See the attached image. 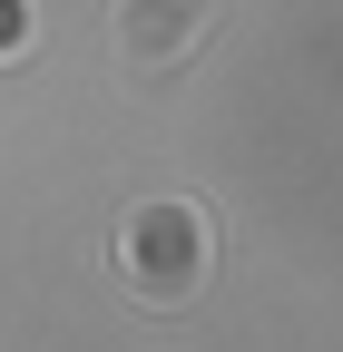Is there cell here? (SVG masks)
I'll use <instances>...</instances> for the list:
<instances>
[{"mask_svg": "<svg viewBox=\"0 0 343 352\" xmlns=\"http://www.w3.org/2000/svg\"><path fill=\"white\" fill-rule=\"evenodd\" d=\"M30 50V0H0V59Z\"/></svg>", "mask_w": 343, "mask_h": 352, "instance_id": "3957f363", "label": "cell"}, {"mask_svg": "<svg viewBox=\"0 0 343 352\" xmlns=\"http://www.w3.org/2000/svg\"><path fill=\"white\" fill-rule=\"evenodd\" d=\"M108 274L127 284V303H147V314H187L216 274V226L187 206V196H147L118 215L108 235Z\"/></svg>", "mask_w": 343, "mask_h": 352, "instance_id": "6da1fadb", "label": "cell"}, {"mask_svg": "<svg viewBox=\"0 0 343 352\" xmlns=\"http://www.w3.org/2000/svg\"><path fill=\"white\" fill-rule=\"evenodd\" d=\"M206 30H216V0H118V20H108V39H118V69L127 78H177V69H196V50H206Z\"/></svg>", "mask_w": 343, "mask_h": 352, "instance_id": "7a4b0ae2", "label": "cell"}]
</instances>
